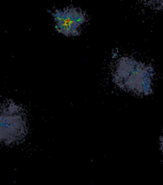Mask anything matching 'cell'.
Listing matches in <instances>:
<instances>
[{
  "mask_svg": "<svg viewBox=\"0 0 163 185\" xmlns=\"http://www.w3.org/2000/svg\"><path fill=\"white\" fill-rule=\"evenodd\" d=\"M109 76L116 90L133 98H147L156 92V68L138 54H116L109 63Z\"/></svg>",
  "mask_w": 163,
  "mask_h": 185,
  "instance_id": "6da1fadb",
  "label": "cell"
},
{
  "mask_svg": "<svg viewBox=\"0 0 163 185\" xmlns=\"http://www.w3.org/2000/svg\"><path fill=\"white\" fill-rule=\"evenodd\" d=\"M51 16L56 32L68 39L80 37L90 20L87 11L76 5L55 8L51 12Z\"/></svg>",
  "mask_w": 163,
  "mask_h": 185,
  "instance_id": "7a4b0ae2",
  "label": "cell"
},
{
  "mask_svg": "<svg viewBox=\"0 0 163 185\" xmlns=\"http://www.w3.org/2000/svg\"><path fill=\"white\" fill-rule=\"evenodd\" d=\"M27 121L19 107L13 105L0 108V144L13 143L27 133Z\"/></svg>",
  "mask_w": 163,
  "mask_h": 185,
  "instance_id": "3957f363",
  "label": "cell"
},
{
  "mask_svg": "<svg viewBox=\"0 0 163 185\" xmlns=\"http://www.w3.org/2000/svg\"><path fill=\"white\" fill-rule=\"evenodd\" d=\"M140 5L152 13L163 15V1H144L140 2Z\"/></svg>",
  "mask_w": 163,
  "mask_h": 185,
  "instance_id": "277c9868",
  "label": "cell"
},
{
  "mask_svg": "<svg viewBox=\"0 0 163 185\" xmlns=\"http://www.w3.org/2000/svg\"><path fill=\"white\" fill-rule=\"evenodd\" d=\"M156 145H157V150H158L159 153L163 156V127L159 132L158 137H157Z\"/></svg>",
  "mask_w": 163,
  "mask_h": 185,
  "instance_id": "5b68a950",
  "label": "cell"
}]
</instances>
